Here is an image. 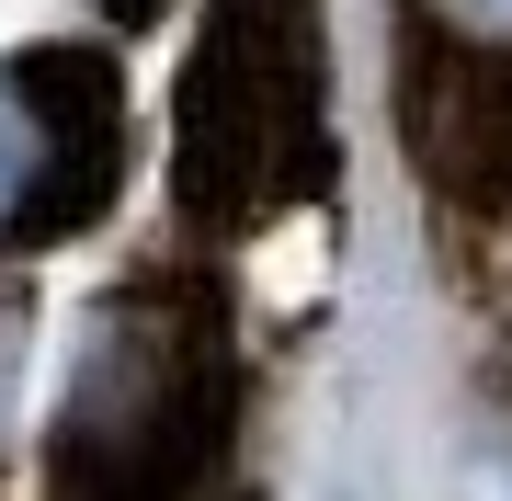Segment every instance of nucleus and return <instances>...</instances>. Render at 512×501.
I'll list each match as a JSON object with an SVG mask.
<instances>
[{"label": "nucleus", "mask_w": 512, "mask_h": 501, "mask_svg": "<svg viewBox=\"0 0 512 501\" xmlns=\"http://www.w3.org/2000/svg\"><path fill=\"white\" fill-rule=\"evenodd\" d=\"M126 12H148V0H126Z\"/></svg>", "instance_id": "nucleus-3"}, {"label": "nucleus", "mask_w": 512, "mask_h": 501, "mask_svg": "<svg viewBox=\"0 0 512 501\" xmlns=\"http://www.w3.org/2000/svg\"><path fill=\"white\" fill-rule=\"evenodd\" d=\"M80 194V126H69V92L35 69H0V251L35 240L46 217H69Z\"/></svg>", "instance_id": "nucleus-1"}, {"label": "nucleus", "mask_w": 512, "mask_h": 501, "mask_svg": "<svg viewBox=\"0 0 512 501\" xmlns=\"http://www.w3.org/2000/svg\"><path fill=\"white\" fill-rule=\"evenodd\" d=\"M444 12H456L467 35H490V46H512V0H444Z\"/></svg>", "instance_id": "nucleus-2"}]
</instances>
